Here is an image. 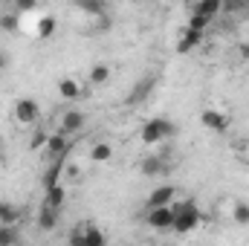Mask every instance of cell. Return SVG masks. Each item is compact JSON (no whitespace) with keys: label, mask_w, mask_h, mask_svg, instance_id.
<instances>
[{"label":"cell","mask_w":249,"mask_h":246,"mask_svg":"<svg viewBox=\"0 0 249 246\" xmlns=\"http://www.w3.org/2000/svg\"><path fill=\"white\" fill-rule=\"evenodd\" d=\"M197 226H200V211H197V206H194L191 200L174 203V226H171V232L188 235V232H194Z\"/></svg>","instance_id":"cell-1"},{"label":"cell","mask_w":249,"mask_h":246,"mask_svg":"<svg viewBox=\"0 0 249 246\" xmlns=\"http://www.w3.org/2000/svg\"><path fill=\"white\" fill-rule=\"evenodd\" d=\"M174 122H168V119H162V116H154V119H148V122L142 124V130H139V139L145 142V145H157V142H162V139H168V136H174Z\"/></svg>","instance_id":"cell-2"},{"label":"cell","mask_w":249,"mask_h":246,"mask_svg":"<svg viewBox=\"0 0 249 246\" xmlns=\"http://www.w3.org/2000/svg\"><path fill=\"white\" fill-rule=\"evenodd\" d=\"M38 102L35 99H18L15 105H12V119L20 124V127H32V124L38 122Z\"/></svg>","instance_id":"cell-3"},{"label":"cell","mask_w":249,"mask_h":246,"mask_svg":"<svg viewBox=\"0 0 249 246\" xmlns=\"http://www.w3.org/2000/svg\"><path fill=\"white\" fill-rule=\"evenodd\" d=\"M148 226H151V229H157V232L171 229V226H174V203L148 209Z\"/></svg>","instance_id":"cell-4"},{"label":"cell","mask_w":249,"mask_h":246,"mask_svg":"<svg viewBox=\"0 0 249 246\" xmlns=\"http://www.w3.org/2000/svg\"><path fill=\"white\" fill-rule=\"evenodd\" d=\"M70 241L72 244H90V246H102L107 238H105V232H99L93 223H81L78 229H72V235H70Z\"/></svg>","instance_id":"cell-5"},{"label":"cell","mask_w":249,"mask_h":246,"mask_svg":"<svg viewBox=\"0 0 249 246\" xmlns=\"http://www.w3.org/2000/svg\"><path fill=\"white\" fill-rule=\"evenodd\" d=\"M200 122H203V127H206V130L226 133V130H229V124H232V119H229L226 113H220V110L209 107V110H203V113H200Z\"/></svg>","instance_id":"cell-6"},{"label":"cell","mask_w":249,"mask_h":246,"mask_svg":"<svg viewBox=\"0 0 249 246\" xmlns=\"http://www.w3.org/2000/svg\"><path fill=\"white\" fill-rule=\"evenodd\" d=\"M67 151H70V142H67V133H61V130H55V133H50V136H47V145H44V154H47L50 159H64V157H67Z\"/></svg>","instance_id":"cell-7"},{"label":"cell","mask_w":249,"mask_h":246,"mask_svg":"<svg viewBox=\"0 0 249 246\" xmlns=\"http://www.w3.org/2000/svg\"><path fill=\"white\" fill-rule=\"evenodd\" d=\"M200 44H203V32L186 26V29H183V35H180V41H177V53H180V55H186V53H191V50H197Z\"/></svg>","instance_id":"cell-8"},{"label":"cell","mask_w":249,"mask_h":246,"mask_svg":"<svg viewBox=\"0 0 249 246\" xmlns=\"http://www.w3.org/2000/svg\"><path fill=\"white\" fill-rule=\"evenodd\" d=\"M174 197H177V188H174V185H157V188L148 194V209H154V206H168V203H174Z\"/></svg>","instance_id":"cell-9"},{"label":"cell","mask_w":249,"mask_h":246,"mask_svg":"<svg viewBox=\"0 0 249 246\" xmlns=\"http://www.w3.org/2000/svg\"><path fill=\"white\" fill-rule=\"evenodd\" d=\"M81 93H84V87L78 84V78L64 75L61 81H58V96H61L64 102H75V99H81Z\"/></svg>","instance_id":"cell-10"},{"label":"cell","mask_w":249,"mask_h":246,"mask_svg":"<svg viewBox=\"0 0 249 246\" xmlns=\"http://www.w3.org/2000/svg\"><path fill=\"white\" fill-rule=\"evenodd\" d=\"M84 122H87V119H84V113H81V110H67V113L61 116L58 130L67 133V136H72V133H78V130L84 127Z\"/></svg>","instance_id":"cell-11"},{"label":"cell","mask_w":249,"mask_h":246,"mask_svg":"<svg viewBox=\"0 0 249 246\" xmlns=\"http://www.w3.org/2000/svg\"><path fill=\"white\" fill-rule=\"evenodd\" d=\"M139 171H142L145 177H160V174H165V171H168V162H165L160 154H151V157H145V159H142Z\"/></svg>","instance_id":"cell-12"},{"label":"cell","mask_w":249,"mask_h":246,"mask_svg":"<svg viewBox=\"0 0 249 246\" xmlns=\"http://www.w3.org/2000/svg\"><path fill=\"white\" fill-rule=\"evenodd\" d=\"M110 81V67L107 64H93L90 72H87V84L90 87H105Z\"/></svg>","instance_id":"cell-13"},{"label":"cell","mask_w":249,"mask_h":246,"mask_svg":"<svg viewBox=\"0 0 249 246\" xmlns=\"http://www.w3.org/2000/svg\"><path fill=\"white\" fill-rule=\"evenodd\" d=\"M191 12H200V15H206V18L214 20L223 12V0H194V9Z\"/></svg>","instance_id":"cell-14"},{"label":"cell","mask_w":249,"mask_h":246,"mask_svg":"<svg viewBox=\"0 0 249 246\" xmlns=\"http://www.w3.org/2000/svg\"><path fill=\"white\" fill-rule=\"evenodd\" d=\"M0 223H3V226H18V223H20V209L0 200Z\"/></svg>","instance_id":"cell-15"},{"label":"cell","mask_w":249,"mask_h":246,"mask_svg":"<svg viewBox=\"0 0 249 246\" xmlns=\"http://www.w3.org/2000/svg\"><path fill=\"white\" fill-rule=\"evenodd\" d=\"M64 200H67V188H64L61 183H55V185H50V188H47V197H44V203H47V206L61 209Z\"/></svg>","instance_id":"cell-16"},{"label":"cell","mask_w":249,"mask_h":246,"mask_svg":"<svg viewBox=\"0 0 249 246\" xmlns=\"http://www.w3.org/2000/svg\"><path fill=\"white\" fill-rule=\"evenodd\" d=\"M90 159L93 162H110L113 159V145L110 142H96L90 148Z\"/></svg>","instance_id":"cell-17"},{"label":"cell","mask_w":249,"mask_h":246,"mask_svg":"<svg viewBox=\"0 0 249 246\" xmlns=\"http://www.w3.org/2000/svg\"><path fill=\"white\" fill-rule=\"evenodd\" d=\"M55 223H58V209H53V206L44 203V209H41V214H38V226H41L44 232H50V229H55Z\"/></svg>","instance_id":"cell-18"},{"label":"cell","mask_w":249,"mask_h":246,"mask_svg":"<svg viewBox=\"0 0 249 246\" xmlns=\"http://www.w3.org/2000/svg\"><path fill=\"white\" fill-rule=\"evenodd\" d=\"M61 174H64V159H50V168H47V177H44V188L61 183Z\"/></svg>","instance_id":"cell-19"},{"label":"cell","mask_w":249,"mask_h":246,"mask_svg":"<svg viewBox=\"0 0 249 246\" xmlns=\"http://www.w3.org/2000/svg\"><path fill=\"white\" fill-rule=\"evenodd\" d=\"M12 244H20L18 226H3V223H0V246H12Z\"/></svg>","instance_id":"cell-20"},{"label":"cell","mask_w":249,"mask_h":246,"mask_svg":"<svg viewBox=\"0 0 249 246\" xmlns=\"http://www.w3.org/2000/svg\"><path fill=\"white\" fill-rule=\"evenodd\" d=\"M232 220L241 223V226H249V203L238 200V203L232 206Z\"/></svg>","instance_id":"cell-21"},{"label":"cell","mask_w":249,"mask_h":246,"mask_svg":"<svg viewBox=\"0 0 249 246\" xmlns=\"http://www.w3.org/2000/svg\"><path fill=\"white\" fill-rule=\"evenodd\" d=\"M151 90H154V78H142V81L136 84V90L130 93V102H142Z\"/></svg>","instance_id":"cell-22"},{"label":"cell","mask_w":249,"mask_h":246,"mask_svg":"<svg viewBox=\"0 0 249 246\" xmlns=\"http://www.w3.org/2000/svg\"><path fill=\"white\" fill-rule=\"evenodd\" d=\"M78 9H84V12H93V15H99V12H105V0H72Z\"/></svg>","instance_id":"cell-23"},{"label":"cell","mask_w":249,"mask_h":246,"mask_svg":"<svg viewBox=\"0 0 249 246\" xmlns=\"http://www.w3.org/2000/svg\"><path fill=\"white\" fill-rule=\"evenodd\" d=\"M55 32V18H41V23H38V38H50Z\"/></svg>","instance_id":"cell-24"},{"label":"cell","mask_w":249,"mask_h":246,"mask_svg":"<svg viewBox=\"0 0 249 246\" xmlns=\"http://www.w3.org/2000/svg\"><path fill=\"white\" fill-rule=\"evenodd\" d=\"M209 23H212V18H206V15H200V12H191V18H188V26H191V29H200V32H203Z\"/></svg>","instance_id":"cell-25"},{"label":"cell","mask_w":249,"mask_h":246,"mask_svg":"<svg viewBox=\"0 0 249 246\" xmlns=\"http://www.w3.org/2000/svg\"><path fill=\"white\" fill-rule=\"evenodd\" d=\"M47 136H50L47 130H38V133H35V139L29 142V148H32V151H44V145H47Z\"/></svg>","instance_id":"cell-26"},{"label":"cell","mask_w":249,"mask_h":246,"mask_svg":"<svg viewBox=\"0 0 249 246\" xmlns=\"http://www.w3.org/2000/svg\"><path fill=\"white\" fill-rule=\"evenodd\" d=\"M18 26V18L15 15H0V29L3 32H9V29H15Z\"/></svg>","instance_id":"cell-27"},{"label":"cell","mask_w":249,"mask_h":246,"mask_svg":"<svg viewBox=\"0 0 249 246\" xmlns=\"http://www.w3.org/2000/svg\"><path fill=\"white\" fill-rule=\"evenodd\" d=\"M244 6H247V0H223V12H238Z\"/></svg>","instance_id":"cell-28"},{"label":"cell","mask_w":249,"mask_h":246,"mask_svg":"<svg viewBox=\"0 0 249 246\" xmlns=\"http://www.w3.org/2000/svg\"><path fill=\"white\" fill-rule=\"evenodd\" d=\"M38 6V0H15V9L18 12H32Z\"/></svg>","instance_id":"cell-29"},{"label":"cell","mask_w":249,"mask_h":246,"mask_svg":"<svg viewBox=\"0 0 249 246\" xmlns=\"http://www.w3.org/2000/svg\"><path fill=\"white\" fill-rule=\"evenodd\" d=\"M64 171H67V177H70V180H78V174H81L75 165H64Z\"/></svg>","instance_id":"cell-30"},{"label":"cell","mask_w":249,"mask_h":246,"mask_svg":"<svg viewBox=\"0 0 249 246\" xmlns=\"http://www.w3.org/2000/svg\"><path fill=\"white\" fill-rule=\"evenodd\" d=\"M6 67H9V55H6V53H3V50H0V72H3V70H6Z\"/></svg>","instance_id":"cell-31"},{"label":"cell","mask_w":249,"mask_h":246,"mask_svg":"<svg viewBox=\"0 0 249 246\" xmlns=\"http://www.w3.org/2000/svg\"><path fill=\"white\" fill-rule=\"evenodd\" d=\"M241 55H244V58L249 61V44H244V47H241Z\"/></svg>","instance_id":"cell-32"},{"label":"cell","mask_w":249,"mask_h":246,"mask_svg":"<svg viewBox=\"0 0 249 246\" xmlns=\"http://www.w3.org/2000/svg\"><path fill=\"white\" fill-rule=\"evenodd\" d=\"M6 159V151H3V136H0V162Z\"/></svg>","instance_id":"cell-33"},{"label":"cell","mask_w":249,"mask_h":246,"mask_svg":"<svg viewBox=\"0 0 249 246\" xmlns=\"http://www.w3.org/2000/svg\"><path fill=\"white\" fill-rule=\"evenodd\" d=\"M183 3H194V0H183Z\"/></svg>","instance_id":"cell-34"},{"label":"cell","mask_w":249,"mask_h":246,"mask_svg":"<svg viewBox=\"0 0 249 246\" xmlns=\"http://www.w3.org/2000/svg\"><path fill=\"white\" fill-rule=\"evenodd\" d=\"M247 154H249V148H247Z\"/></svg>","instance_id":"cell-35"},{"label":"cell","mask_w":249,"mask_h":246,"mask_svg":"<svg viewBox=\"0 0 249 246\" xmlns=\"http://www.w3.org/2000/svg\"><path fill=\"white\" fill-rule=\"evenodd\" d=\"M12 3H15V0H12Z\"/></svg>","instance_id":"cell-36"},{"label":"cell","mask_w":249,"mask_h":246,"mask_svg":"<svg viewBox=\"0 0 249 246\" xmlns=\"http://www.w3.org/2000/svg\"><path fill=\"white\" fill-rule=\"evenodd\" d=\"M247 3H249V0H247Z\"/></svg>","instance_id":"cell-37"}]
</instances>
